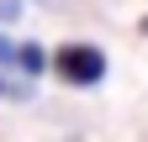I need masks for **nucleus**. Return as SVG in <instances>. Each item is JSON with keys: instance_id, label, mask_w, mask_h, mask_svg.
<instances>
[{"instance_id": "1", "label": "nucleus", "mask_w": 148, "mask_h": 142, "mask_svg": "<svg viewBox=\"0 0 148 142\" xmlns=\"http://www.w3.org/2000/svg\"><path fill=\"white\" fill-rule=\"evenodd\" d=\"M53 74L64 84H101L106 79V53L95 42H64L53 53Z\"/></svg>"}, {"instance_id": "2", "label": "nucleus", "mask_w": 148, "mask_h": 142, "mask_svg": "<svg viewBox=\"0 0 148 142\" xmlns=\"http://www.w3.org/2000/svg\"><path fill=\"white\" fill-rule=\"evenodd\" d=\"M16 68H21V74H42V68H48V53L37 47V42H16Z\"/></svg>"}, {"instance_id": "3", "label": "nucleus", "mask_w": 148, "mask_h": 142, "mask_svg": "<svg viewBox=\"0 0 148 142\" xmlns=\"http://www.w3.org/2000/svg\"><path fill=\"white\" fill-rule=\"evenodd\" d=\"M27 95H32V84L11 79V74H0V100H27Z\"/></svg>"}, {"instance_id": "4", "label": "nucleus", "mask_w": 148, "mask_h": 142, "mask_svg": "<svg viewBox=\"0 0 148 142\" xmlns=\"http://www.w3.org/2000/svg\"><path fill=\"white\" fill-rule=\"evenodd\" d=\"M0 68H16V42L0 37Z\"/></svg>"}, {"instance_id": "5", "label": "nucleus", "mask_w": 148, "mask_h": 142, "mask_svg": "<svg viewBox=\"0 0 148 142\" xmlns=\"http://www.w3.org/2000/svg\"><path fill=\"white\" fill-rule=\"evenodd\" d=\"M21 16V0H0V21H16Z\"/></svg>"}]
</instances>
